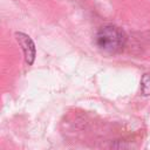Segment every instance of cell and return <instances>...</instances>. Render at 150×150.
Wrapping results in <instances>:
<instances>
[{"label":"cell","mask_w":150,"mask_h":150,"mask_svg":"<svg viewBox=\"0 0 150 150\" xmlns=\"http://www.w3.org/2000/svg\"><path fill=\"white\" fill-rule=\"evenodd\" d=\"M15 39H16V41L19 42V45L21 46V48L23 50L26 62L28 64H32L34 62V59H35V46H34L33 40L23 33H16Z\"/></svg>","instance_id":"obj_2"},{"label":"cell","mask_w":150,"mask_h":150,"mask_svg":"<svg viewBox=\"0 0 150 150\" xmlns=\"http://www.w3.org/2000/svg\"><path fill=\"white\" fill-rule=\"evenodd\" d=\"M141 90L143 95L150 94V73L144 74L141 80Z\"/></svg>","instance_id":"obj_3"},{"label":"cell","mask_w":150,"mask_h":150,"mask_svg":"<svg viewBox=\"0 0 150 150\" xmlns=\"http://www.w3.org/2000/svg\"><path fill=\"white\" fill-rule=\"evenodd\" d=\"M127 43L125 33L117 26L108 25L101 27L95 35V45L102 52L115 54L121 52Z\"/></svg>","instance_id":"obj_1"}]
</instances>
